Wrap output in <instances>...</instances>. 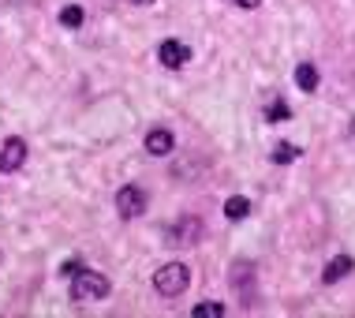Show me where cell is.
Returning a JSON list of instances; mask_svg holds the SVG:
<instances>
[{"label": "cell", "instance_id": "obj_10", "mask_svg": "<svg viewBox=\"0 0 355 318\" xmlns=\"http://www.w3.org/2000/svg\"><path fill=\"white\" fill-rule=\"evenodd\" d=\"M247 214H251V202H247L243 195H232V199L225 202V217L228 221H243Z\"/></svg>", "mask_w": 355, "mask_h": 318}, {"label": "cell", "instance_id": "obj_16", "mask_svg": "<svg viewBox=\"0 0 355 318\" xmlns=\"http://www.w3.org/2000/svg\"><path fill=\"white\" fill-rule=\"evenodd\" d=\"M128 4H135V8H146V4H153V0H128Z\"/></svg>", "mask_w": 355, "mask_h": 318}, {"label": "cell", "instance_id": "obj_5", "mask_svg": "<svg viewBox=\"0 0 355 318\" xmlns=\"http://www.w3.org/2000/svg\"><path fill=\"white\" fill-rule=\"evenodd\" d=\"M172 240H176L180 247H195L198 240H202V221L198 217H184V221H176V225H172V233H168Z\"/></svg>", "mask_w": 355, "mask_h": 318}, {"label": "cell", "instance_id": "obj_8", "mask_svg": "<svg viewBox=\"0 0 355 318\" xmlns=\"http://www.w3.org/2000/svg\"><path fill=\"white\" fill-rule=\"evenodd\" d=\"M352 258L348 255H337V258H333V262H325V269H322V281L325 285H333V281H340V277L344 274H352Z\"/></svg>", "mask_w": 355, "mask_h": 318}, {"label": "cell", "instance_id": "obj_12", "mask_svg": "<svg viewBox=\"0 0 355 318\" xmlns=\"http://www.w3.org/2000/svg\"><path fill=\"white\" fill-rule=\"evenodd\" d=\"M60 23L71 26V31H75V26H83V8H79V4H68V8L60 12Z\"/></svg>", "mask_w": 355, "mask_h": 318}, {"label": "cell", "instance_id": "obj_11", "mask_svg": "<svg viewBox=\"0 0 355 318\" xmlns=\"http://www.w3.org/2000/svg\"><path fill=\"white\" fill-rule=\"evenodd\" d=\"M295 158H300V147H292V142H281V147L273 150V161H277V165H292Z\"/></svg>", "mask_w": 355, "mask_h": 318}, {"label": "cell", "instance_id": "obj_14", "mask_svg": "<svg viewBox=\"0 0 355 318\" xmlns=\"http://www.w3.org/2000/svg\"><path fill=\"white\" fill-rule=\"evenodd\" d=\"M270 120H288V105L273 101V105H270Z\"/></svg>", "mask_w": 355, "mask_h": 318}, {"label": "cell", "instance_id": "obj_13", "mask_svg": "<svg viewBox=\"0 0 355 318\" xmlns=\"http://www.w3.org/2000/svg\"><path fill=\"white\" fill-rule=\"evenodd\" d=\"M191 315H195V318H225V307H220V303H198Z\"/></svg>", "mask_w": 355, "mask_h": 318}, {"label": "cell", "instance_id": "obj_4", "mask_svg": "<svg viewBox=\"0 0 355 318\" xmlns=\"http://www.w3.org/2000/svg\"><path fill=\"white\" fill-rule=\"evenodd\" d=\"M26 161V139H19V135H12V139L0 147V172H19Z\"/></svg>", "mask_w": 355, "mask_h": 318}, {"label": "cell", "instance_id": "obj_2", "mask_svg": "<svg viewBox=\"0 0 355 318\" xmlns=\"http://www.w3.org/2000/svg\"><path fill=\"white\" fill-rule=\"evenodd\" d=\"M153 285H157L161 296H180V292H187L191 274H187L184 262H165L157 274H153Z\"/></svg>", "mask_w": 355, "mask_h": 318}, {"label": "cell", "instance_id": "obj_7", "mask_svg": "<svg viewBox=\"0 0 355 318\" xmlns=\"http://www.w3.org/2000/svg\"><path fill=\"white\" fill-rule=\"evenodd\" d=\"M172 147H176L172 131H165V128L146 131V153H153V158H165V153H172Z\"/></svg>", "mask_w": 355, "mask_h": 318}, {"label": "cell", "instance_id": "obj_15", "mask_svg": "<svg viewBox=\"0 0 355 318\" xmlns=\"http://www.w3.org/2000/svg\"><path fill=\"white\" fill-rule=\"evenodd\" d=\"M236 4H239V8H258L262 0H236Z\"/></svg>", "mask_w": 355, "mask_h": 318}, {"label": "cell", "instance_id": "obj_9", "mask_svg": "<svg viewBox=\"0 0 355 318\" xmlns=\"http://www.w3.org/2000/svg\"><path fill=\"white\" fill-rule=\"evenodd\" d=\"M295 83H300L303 94H314V90H318V67H314V64H300V67H295Z\"/></svg>", "mask_w": 355, "mask_h": 318}, {"label": "cell", "instance_id": "obj_3", "mask_svg": "<svg viewBox=\"0 0 355 318\" xmlns=\"http://www.w3.org/2000/svg\"><path fill=\"white\" fill-rule=\"evenodd\" d=\"M116 210H120V217H139V214H146V191H142L139 184H123L116 191Z\"/></svg>", "mask_w": 355, "mask_h": 318}, {"label": "cell", "instance_id": "obj_6", "mask_svg": "<svg viewBox=\"0 0 355 318\" xmlns=\"http://www.w3.org/2000/svg\"><path fill=\"white\" fill-rule=\"evenodd\" d=\"M157 60L165 64V67H184V64L191 60V49H187L184 42H176V37H168V42H161Z\"/></svg>", "mask_w": 355, "mask_h": 318}, {"label": "cell", "instance_id": "obj_1", "mask_svg": "<svg viewBox=\"0 0 355 318\" xmlns=\"http://www.w3.org/2000/svg\"><path fill=\"white\" fill-rule=\"evenodd\" d=\"M109 296V277L98 274V269H79L71 277V300L75 303H94Z\"/></svg>", "mask_w": 355, "mask_h": 318}]
</instances>
